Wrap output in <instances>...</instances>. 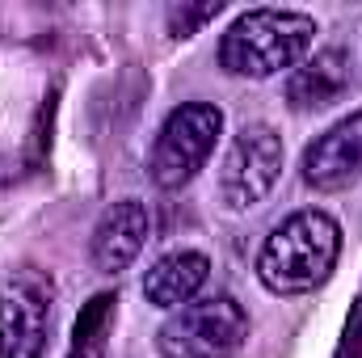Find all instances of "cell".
<instances>
[{"mask_svg":"<svg viewBox=\"0 0 362 358\" xmlns=\"http://www.w3.org/2000/svg\"><path fill=\"white\" fill-rule=\"evenodd\" d=\"M341 258V228L329 211L308 207L286 215L257 253V278L274 295H308L316 291Z\"/></svg>","mask_w":362,"mask_h":358,"instance_id":"obj_1","label":"cell"},{"mask_svg":"<svg viewBox=\"0 0 362 358\" xmlns=\"http://www.w3.org/2000/svg\"><path fill=\"white\" fill-rule=\"evenodd\" d=\"M316 42V17L295 8H249L219 38V64L245 81H270L295 68Z\"/></svg>","mask_w":362,"mask_h":358,"instance_id":"obj_2","label":"cell"},{"mask_svg":"<svg viewBox=\"0 0 362 358\" xmlns=\"http://www.w3.org/2000/svg\"><path fill=\"white\" fill-rule=\"evenodd\" d=\"M245 342H249V312L232 295L189 299L156 333V350L165 358H232Z\"/></svg>","mask_w":362,"mask_h":358,"instance_id":"obj_3","label":"cell"},{"mask_svg":"<svg viewBox=\"0 0 362 358\" xmlns=\"http://www.w3.org/2000/svg\"><path fill=\"white\" fill-rule=\"evenodd\" d=\"M223 131V114L219 105L211 101H185L177 105L156 144H152V161H148V173L160 190H181L198 178V169L206 165V156L215 152V139Z\"/></svg>","mask_w":362,"mask_h":358,"instance_id":"obj_4","label":"cell"},{"mask_svg":"<svg viewBox=\"0 0 362 358\" xmlns=\"http://www.w3.org/2000/svg\"><path fill=\"white\" fill-rule=\"evenodd\" d=\"M282 161H286V148L270 122H245L232 135L223 165H219V194L228 211H253L278 185Z\"/></svg>","mask_w":362,"mask_h":358,"instance_id":"obj_5","label":"cell"},{"mask_svg":"<svg viewBox=\"0 0 362 358\" xmlns=\"http://www.w3.org/2000/svg\"><path fill=\"white\" fill-rule=\"evenodd\" d=\"M51 337V282L34 270L0 278V358H42Z\"/></svg>","mask_w":362,"mask_h":358,"instance_id":"obj_6","label":"cell"},{"mask_svg":"<svg viewBox=\"0 0 362 358\" xmlns=\"http://www.w3.org/2000/svg\"><path fill=\"white\" fill-rule=\"evenodd\" d=\"M303 181L320 194H337L362 181V110L316 135L303 152Z\"/></svg>","mask_w":362,"mask_h":358,"instance_id":"obj_7","label":"cell"},{"mask_svg":"<svg viewBox=\"0 0 362 358\" xmlns=\"http://www.w3.org/2000/svg\"><path fill=\"white\" fill-rule=\"evenodd\" d=\"M148 236H152V215L139 198H122L105 207V215L93 228V266L101 274H122L139 258Z\"/></svg>","mask_w":362,"mask_h":358,"instance_id":"obj_8","label":"cell"},{"mask_svg":"<svg viewBox=\"0 0 362 358\" xmlns=\"http://www.w3.org/2000/svg\"><path fill=\"white\" fill-rule=\"evenodd\" d=\"M350 89V55L341 47L320 51L316 59H308L303 68L291 72L286 81V105L308 114V110H325L333 101H341Z\"/></svg>","mask_w":362,"mask_h":358,"instance_id":"obj_9","label":"cell"},{"mask_svg":"<svg viewBox=\"0 0 362 358\" xmlns=\"http://www.w3.org/2000/svg\"><path fill=\"white\" fill-rule=\"evenodd\" d=\"M206 278H211V258L194 253V249H181V253H169V258H160L156 266L148 270L144 299L156 304V308L177 312V308H185L206 287Z\"/></svg>","mask_w":362,"mask_h":358,"instance_id":"obj_10","label":"cell"},{"mask_svg":"<svg viewBox=\"0 0 362 358\" xmlns=\"http://www.w3.org/2000/svg\"><path fill=\"white\" fill-rule=\"evenodd\" d=\"M219 8H223L219 0H202V4H185L181 0V4L169 8V34L173 38H194L211 17H219Z\"/></svg>","mask_w":362,"mask_h":358,"instance_id":"obj_11","label":"cell"},{"mask_svg":"<svg viewBox=\"0 0 362 358\" xmlns=\"http://www.w3.org/2000/svg\"><path fill=\"white\" fill-rule=\"evenodd\" d=\"M118 299L110 295V291H101V295H93L89 304H85V312L76 316V346L85 350L97 342V333H101V325H105V316H110V308H114Z\"/></svg>","mask_w":362,"mask_h":358,"instance_id":"obj_12","label":"cell"},{"mask_svg":"<svg viewBox=\"0 0 362 358\" xmlns=\"http://www.w3.org/2000/svg\"><path fill=\"white\" fill-rule=\"evenodd\" d=\"M333 358H362V291L346 316V329H341V342H337V354Z\"/></svg>","mask_w":362,"mask_h":358,"instance_id":"obj_13","label":"cell"},{"mask_svg":"<svg viewBox=\"0 0 362 358\" xmlns=\"http://www.w3.org/2000/svg\"><path fill=\"white\" fill-rule=\"evenodd\" d=\"M72 358H85V354H72Z\"/></svg>","mask_w":362,"mask_h":358,"instance_id":"obj_14","label":"cell"}]
</instances>
